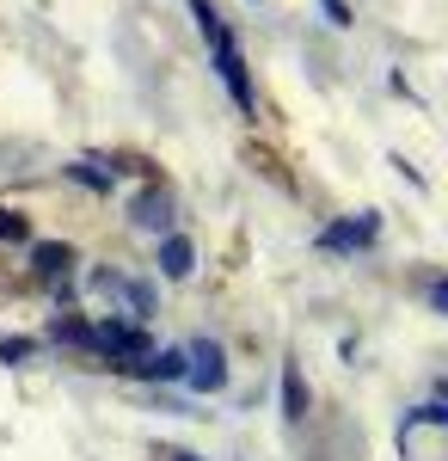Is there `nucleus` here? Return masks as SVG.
<instances>
[{
  "label": "nucleus",
  "mask_w": 448,
  "mask_h": 461,
  "mask_svg": "<svg viewBox=\"0 0 448 461\" xmlns=\"http://www.w3.org/2000/svg\"><path fill=\"white\" fill-rule=\"evenodd\" d=\"M191 19H197V32H203V43H209V62H215V74H221L228 99L240 105V117H258L252 62H246V50H240V37H234V25L215 13V0H191Z\"/></svg>",
  "instance_id": "f257e3e1"
},
{
  "label": "nucleus",
  "mask_w": 448,
  "mask_h": 461,
  "mask_svg": "<svg viewBox=\"0 0 448 461\" xmlns=\"http://www.w3.org/2000/svg\"><path fill=\"white\" fill-rule=\"evenodd\" d=\"M86 295H99L111 314L136 320V326H148L154 308H160L154 284H148V277H130V271H117V265H93V271H86Z\"/></svg>",
  "instance_id": "f03ea898"
},
{
  "label": "nucleus",
  "mask_w": 448,
  "mask_h": 461,
  "mask_svg": "<svg viewBox=\"0 0 448 461\" xmlns=\"http://www.w3.org/2000/svg\"><path fill=\"white\" fill-rule=\"evenodd\" d=\"M228 382H234L228 351H221L215 339H191V345H184V388L215 400V393H228Z\"/></svg>",
  "instance_id": "7ed1b4c3"
},
{
  "label": "nucleus",
  "mask_w": 448,
  "mask_h": 461,
  "mask_svg": "<svg viewBox=\"0 0 448 461\" xmlns=\"http://www.w3.org/2000/svg\"><path fill=\"white\" fill-rule=\"evenodd\" d=\"M375 240H381V215H338V221L319 228V252H332V258H356Z\"/></svg>",
  "instance_id": "20e7f679"
},
{
  "label": "nucleus",
  "mask_w": 448,
  "mask_h": 461,
  "mask_svg": "<svg viewBox=\"0 0 448 461\" xmlns=\"http://www.w3.org/2000/svg\"><path fill=\"white\" fill-rule=\"evenodd\" d=\"M173 221H178V203H173V191L160 185V178H148L136 197H130V228H141V234H173Z\"/></svg>",
  "instance_id": "39448f33"
},
{
  "label": "nucleus",
  "mask_w": 448,
  "mask_h": 461,
  "mask_svg": "<svg viewBox=\"0 0 448 461\" xmlns=\"http://www.w3.org/2000/svg\"><path fill=\"white\" fill-rule=\"evenodd\" d=\"M154 265H160V277H166V284H184V277H191V271H197V240H191V234H160V247H154Z\"/></svg>",
  "instance_id": "423d86ee"
},
{
  "label": "nucleus",
  "mask_w": 448,
  "mask_h": 461,
  "mask_svg": "<svg viewBox=\"0 0 448 461\" xmlns=\"http://www.w3.org/2000/svg\"><path fill=\"white\" fill-rule=\"evenodd\" d=\"M62 173H68L74 185H86L93 197H111V191H117V160H104V154H80V160H68Z\"/></svg>",
  "instance_id": "0eeeda50"
},
{
  "label": "nucleus",
  "mask_w": 448,
  "mask_h": 461,
  "mask_svg": "<svg viewBox=\"0 0 448 461\" xmlns=\"http://www.w3.org/2000/svg\"><path fill=\"white\" fill-rule=\"evenodd\" d=\"M31 271H37V284H62L74 271V247L68 240H37L31 247Z\"/></svg>",
  "instance_id": "6e6552de"
},
{
  "label": "nucleus",
  "mask_w": 448,
  "mask_h": 461,
  "mask_svg": "<svg viewBox=\"0 0 448 461\" xmlns=\"http://www.w3.org/2000/svg\"><path fill=\"white\" fill-rule=\"evenodd\" d=\"M49 345H68V351L93 357V320L86 314H56L49 320Z\"/></svg>",
  "instance_id": "1a4fd4ad"
},
{
  "label": "nucleus",
  "mask_w": 448,
  "mask_h": 461,
  "mask_svg": "<svg viewBox=\"0 0 448 461\" xmlns=\"http://www.w3.org/2000/svg\"><path fill=\"white\" fill-rule=\"evenodd\" d=\"M282 419H289V425L308 419V382H301V363H295V357L282 363Z\"/></svg>",
  "instance_id": "9d476101"
},
{
  "label": "nucleus",
  "mask_w": 448,
  "mask_h": 461,
  "mask_svg": "<svg viewBox=\"0 0 448 461\" xmlns=\"http://www.w3.org/2000/svg\"><path fill=\"white\" fill-rule=\"evenodd\" d=\"M417 425H448V388H436L430 400H424V406H412V412H406V430H399V443H406Z\"/></svg>",
  "instance_id": "9b49d317"
},
{
  "label": "nucleus",
  "mask_w": 448,
  "mask_h": 461,
  "mask_svg": "<svg viewBox=\"0 0 448 461\" xmlns=\"http://www.w3.org/2000/svg\"><path fill=\"white\" fill-rule=\"evenodd\" d=\"M0 240H13V247H25V240H31V221L13 210V203H0Z\"/></svg>",
  "instance_id": "f8f14e48"
},
{
  "label": "nucleus",
  "mask_w": 448,
  "mask_h": 461,
  "mask_svg": "<svg viewBox=\"0 0 448 461\" xmlns=\"http://www.w3.org/2000/svg\"><path fill=\"white\" fill-rule=\"evenodd\" d=\"M319 13H326L332 32H350V25H356V6H350V0H319Z\"/></svg>",
  "instance_id": "ddd939ff"
},
{
  "label": "nucleus",
  "mask_w": 448,
  "mask_h": 461,
  "mask_svg": "<svg viewBox=\"0 0 448 461\" xmlns=\"http://www.w3.org/2000/svg\"><path fill=\"white\" fill-rule=\"evenodd\" d=\"M0 357H6V363H31L37 339H0Z\"/></svg>",
  "instance_id": "4468645a"
},
{
  "label": "nucleus",
  "mask_w": 448,
  "mask_h": 461,
  "mask_svg": "<svg viewBox=\"0 0 448 461\" xmlns=\"http://www.w3.org/2000/svg\"><path fill=\"white\" fill-rule=\"evenodd\" d=\"M424 302H430L436 314H448V277H430V284H424Z\"/></svg>",
  "instance_id": "2eb2a0df"
},
{
  "label": "nucleus",
  "mask_w": 448,
  "mask_h": 461,
  "mask_svg": "<svg viewBox=\"0 0 448 461\" xmlns=\"http://www.w3.org/2000/svg\"><path fill=\"white\" fill-rule=\"evenodd\" d=\"M166 461H203V456H191V449H166Z\"/></svg>",
  "instance_id": "dca6fc26"
}]
</instances>
